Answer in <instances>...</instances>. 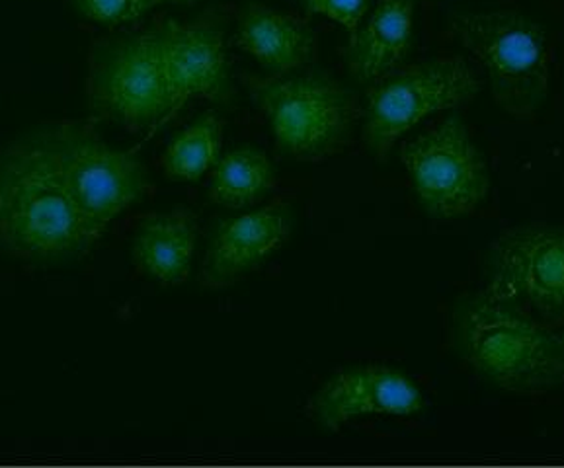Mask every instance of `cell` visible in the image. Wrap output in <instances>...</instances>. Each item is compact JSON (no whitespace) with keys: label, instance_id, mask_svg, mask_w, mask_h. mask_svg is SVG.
I'll use <instances>...</instances> for the list:
<instances>
[{"label":"cell","instance_id":"6da1fadb","mask_svg":"<svg viewBox=\"0 0 564 468\" xmlns=\"http://www.w3.org/2000/svg\"><path fill=\"white\" fill-rule=\"evenodd\" d=\"M102 235L70 197L42 131L0 151V254L63 264L85 255Z\"/></svg>","mask_w":564,"mask_h":468},{"label":"cell","instance_id":"7a4b0ae2","mask_svg":"<svg viewBox=\"0 0 564 468\" xmlns=\"http://www.w3.org/2000/svg\"><path fill=\"white\" fill-rule=\"evenodd\" d=\"M463 358L470 369L513 396H541L564 389V326L482 291L459 323Z\"/></svg>","mask_w":564,"mask_h":468},{"label":"cell","instance_id":"3957f363","mask_svg":"<svg viewBox=\"0 0 564 468\" xmlns=\"http://www.w3.org/2000/svg\"><path fill=\"white\" fill-rule=\"evenodd\" d=\"M86 94L95 120L131 133H153L174 120L184 106L166 68L159 24L93 43Z\"/></svg>","mask_w":564,"mask_h":468},{"label":"cell","instance_id":"277c9868","mask_svg":"<svg viewBox=\"0 0 564 468\" xmlns=\"http://www.w3.org/2000/svg\"><path fill=\"white\" fill-rule=\"evenodd\" d=\"M452 30L487 68L496 104L513 118H531L547 100L549 55L545 28L522 12L459 14Z\"/></svg>","mask_w":564,"mask_h":468},{"label":"cell","instance_id":"5b68a950","mask_svg":"<svg viewBox=\"0 0 564 468\" xmlns=\"http://www.w3.org/2000/svg\"><path fill=\"white\" fill-rule=\"evenodd\" d=\"M245 85L283 153L300 161H325L348 145L358 111L350 94L333 78L245 75Z\"/></svg>","mask_w":564,"mask_h":468},{"label":"cell","instance_id":"8992f818","mask_svg":"<svg viewBox=\"0 0 564 468\" xmlns=\"http://www.w3.org/2000/svg\"><path fill=\"white\" fill-rule=\"evenodd\" d=\"M480 90V78L463 57L416 63L377 80L368 94L364 139L386 161L394 143L437 111L459 108Z\"/></svg>","mask_w":564,"mask_h":468},{"label":"cell","instance_id":"52a82bcc","mask_svg":"<svg viewBox=\"0 0 564 468\" xmlns=\"http://www.w3.org/2000/svg\"><path fill=\"white\" fill-rule=\"evenodd\" d=\"M42 133L70 197L96 227L108 229L116 217L145 196L149 178L138 156L108 145L90 126L63 121Z\"/></svg>","mask_w":564,"mask_h":468},{"label":"cell","instance_id":"ba28073f","mask_svg":"<svg viewBox=\"0 0 564 468\" xmlns=\"http://www.w3.org/2000/svg\"><path fill=\"white\" fill-rule=\"evenodd\" d=\"M401 161L420 205L440 221L475 214L490 192L487 162L457 116L414 137Z\"/></svg>","mask_w":564,"mask_h":468},{"label":"cell","instance_id":"9c48e42d","mask_svg":"<svg viewBox=\"0 0 564 468\" xmlns=\"http://www.w3.org/2000/svg\"><path fill=\"white\" fill-rule=\"evenodd\" d=\"M488 291L545 323L564 326V229L523 225L490 247Z\"/></svg>","mask_w":564,"mask_h":468},{"label":"cell","instance_id":"30bf717a","mask_svg":"<svg viewBox=\"0 0 564 468\" xmlns=\"http://www.w3.org/2000/svg\"><path fill=\"white\" fill-rule=\"evenodd\" d=\"M159 32L172 86L182 106L196 98L231 102V73L221 12L206 10L189 22L164 20L159 24Z\"/></svg>","mask_w":564,"mask_h":468},{"label":"cell","instance_id":"8fae6325","mask_svg":"<svg viewBox=\"0 0 564 468\" xmlns=\"http://www.w3.org/2000/svg\"><path fill=\"white\" fill-rule=\"evenodd\" d=\"M426 409L419 387L391 367H354L336 374L313 396L311 416L338 432L361 416H414Z\"/></svg>","mask_w":564,"mask_h":468},{"label":"cell","instance_id":"7c38bea8","mask_svg":"<svg viewBox=\"0 0 564 468\" xmlns=\"http://www.w3.org/2000/svg\"><path fill=\"white\" fill-rule=\"evenodd\" d=\"M290 235V209L280 204L268 205L223 222L204 260V287H229L275 254L288 242Z\"/></svg>","mask_w":564,"mask_h":468},{"label":"cell","instance_id":"4fadbf2b","mask_svg":"<svg viewBox=\"0 0 564 468\" xmlns=\"http://www.w3.org/2000/svg\"><path fill=\"white\" fill-rule=\"evenodd\" d=\"M235 42L274 77L307 67L317 53V34L305 18L258 2L240 12Z\"/></svg>","mask_w":564,"mask_h":468},{"label":"cell","instance_id":"5bb4252c","mask_svg":"<svg viewBox=\"0 0 564 468\" xmlns=\"http://www.w3.org/2000/svg\"><path fill=\"white\" fill-rule=\"evenodd\" d=\"M414 26L412 0H379L366 28L350 42V68L359 83L377 80L401 68L409 55Z\"/></svg>","mask_w":564,"mask_h":468},{"label":"cell","instance_id":"9a60e30c","mask_svg":"<svg viewBox=\"0 0 564 468\" xmlns=\"http://www.w3.org/2000/svg\"><path fill=\"white\" fill-rule=\"evenodd\" d=\"M196 244V215L184 209L149 215L139 225L133 260L139 270L153 280L164 285H180L188 277Z\"/></svg>","mask_w":564,"mask_h":468},{"label":"cell","instance_id":"2e32d148","mask_svg":"<svg viewBox=\"0 0 564 468\" xmlns=\"http://www.w3.org/2000/svg\"><path fill=\"white\" fill-rule=\"evenodd\" d=\"M274 182L272 162L262 151L239 149L215 164L209 196L217 205L242 209L260 202Z\"/></svg>","mask_w":564,"mask_h":468},{"label":"cell","instance_id":"e0dca14e","mask_svg":"<svg viewBox=\"0 0 564 468\" xmlns=\"http://www.w3.org/2000/svg\"><path fill=\"white\" fill-rule=\"evenodd\" d=\"M223 146V123L215 113H207L182 131L163 156L166 176L182 182H196L219 162Z\"/></svg>","mask_w":564,"mask_h":468},{"label":"cell","instance_id":"ac0fdd59","mask_svg":"<svg viewBox=\"0 0 564 468\" xmlns=\"http://www.w3.org/2000/svg\"><path fill=\"white\" fill-rule=\"evenodd\" d=\"M69 2L73 9L86 20H93L104 26H120V24L139 20L156 7H163V4L188 7V4H196L197 0H69Z\"/></svg>","mask_w":564,"mask_h":468},{"label":"cell","instance_id":"d6986e66","mask_svg":"<svg viewBox=\"0 0 564 468\" xmlns=\"http://www.w3.org/2000/svg\"><path fill=\"white\" fill-rule=\"evenodd\" d=\"M303 4L307 14H323L343 24L351 42L358 35L359 24L368 12L369 0H303Z\"/></svg>","mask_w":564,"mask_h":468}]
</instances>
